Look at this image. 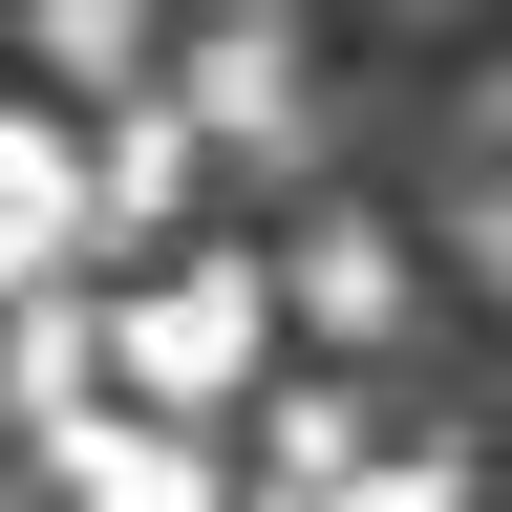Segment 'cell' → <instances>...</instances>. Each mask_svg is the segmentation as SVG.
<instances>
[{
  "instance_id": "cell-5",
  "label": "cell",
  "mask_w": 512,
  "mask_h": 512,
  "mask_svg": "<svg viewBox=\"0 0 512 512\" xmlns=\"http://www.w3.org/2000/svg\"><path fill=\"white\" fill-rule=\"evenodd\" d=\"M384 320H406V235H384V214H320L278 256V342H384Z\"/></svg>"
},
{
  "instance_id": "cell-9",
  "label": "cell",
  "mask_w": 512,
  "mask_h": 512,
  "mask_svg": "<svg viewBox=\"0 0 512 512\" xmlns=\"http://www.w3.org/2000/svg\"><path fill=\"white\" fill-rule=\"evenodd\" d=\"M448 235H470V278H491V299H512V150H491V171H470V214H448Z\"/></svg>"
},
{
  "instance_id": "cell-8",
  "label": "cell",
  "mask_w": 512,
  "mask_h": 512,
  "mask_svg": "<svg viewBox=\"0 0 512 512\" xmlns=\"http://www.w3.org/2000/svg\"><path fill=\"white\" fill-rule=\"evenodd\" d=\"M299 512H470V470H448V448H384V470H342V491H299Z\"/></svg>"
},
{
  "instance_id": "cell-4",
  "label": "cell",
  "mask_w": 512,
  "mask_h": 512,
  "mask_svg": "<svg viewBox=\"0 0 512 512\" xmlns=\"http://www.w3.org/2000/svg\"><path fill=\"white\" fill-rule=\"evenodd\" d=\"M86 256V107L64 86H0V299Z\"/></svg>"
},
{
  "instance_id": "cell-3",
  "label": "cell",
  "mask_w": 512,
  "mask_h": 512,
  "mask_svg": "<svg viewBox=\"0 0 512 512\" xmlns=\"http://www.w3.org/2000/svg\"><path fill=\"white\" fill-rule=\"evenodd\" d=\"M43 491H64V512H235V448L86 384V406H43Z\"/></svg>"
},
{
  "instance_id": "cell-2",
  "label": "cell",
  "mask_w": 512,
  "mask_h": 512,
  "mask_svg": "<svg viewBox=\"0 0 512 512\" xmlns=\"http://www.w3.org/2000/svg\"><path fill=\"white\" fill-rule=\"evenodd\" d=\"M171 64V107H192V150H299V107H320V64H299V0H192V43Z\"/></svg>"
},
{
  "instance_id": "cell-1",
  "label": "cell",
  "mask_w": 512,
  "mask_h": 512,
  "mask_svg": "<svg viewBox=\"0 0 512 512\" xmlns=\"http://www.w3.org/2000/svg\"><path fill=\"white\" fill-rule=\"evenodd\" d=\"M107 406H171V427H235L256 384H278V256H235V235H192V256H150L107 320Z\"/></svg>"
},
{
  "instance_id": "cell-10",
  "label": "cell",
  "mask_w": 512,
  "mask_h": 512,
  "mask_svg": "<svg viewBox=\"0 0 512 512\" xmlns=\"http://www.w3.org/2000/svg\"><path fill=\"white\" fill-rule=\"evenodd\" d=\"M470 150H512V64H491V86H470Z\"/></svg>"
},
{
  "instance_id": "cell-6",
  "label": "cell",
  "mask_w": 512,
  "mask_h": 512,
  "mask_svg": "<svg viewBox=\"0 0 512 512\" xmlns=\"http://www.w3.org/2000/svg\"><path fill=\"white\" fill-rule=\"evenodd\" d=\"M22 43H43V86H64V107L150 86V0H22Z\"/></svg>"
},
{
  "instance_id": "cell-7",
  "label": "cell",
  "mask_w": 512,
  "mask_h": 512,
  "mask_svg": "<svg viewBox=\"0 0 512 512\" xmlns=\"http://www.w3.org/2000/svg\"><path fill=\"white\" fill-rule=\"evenodd\" d=\"M86 384H107L86 299H64V278H22V299H0V406H86Z\"/></svg>"
},
{
  "instance_id": "cell-11",
  "label": "cell",
  "mask_w": 512,
  "mask_h": 512,
  "mask_svg": "<svg viewBox=\"0 0 512 512\" xmlns=\"http://www.w3.org/2000/svg\"><path fill=\"white\" fill-rule=\"evenodd\" d=\"M384 22H470V0H384Z\"/></svg>"
}]
</instances>
